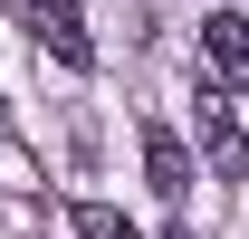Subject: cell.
<instances>
[{"label": "cell", "instance_id": "8992f818", "mask_svg": "<svg viewBox=\"0 0 249 239\" xmlns=\"http://www.w3.org/2000/svg\"><path fill=\"white\" fill-rule=\"evenodd\" d=\"M173 239H192V230H173Z\"/></svg>", "mask_w": 249, "mask_h": 239}, {"label": "cell", "instance_id": "7a4b0ae2", "mask_svg": "<svg viewBox=\"0 0 249 239\" xmlns=\"http://www.w3.org/2000/svg\"><path fill=\"white\" fill-rule=\"evenodd\" d=\"M192 124H201L211 172H220V182H249V134H240V115H230V96H220V86H201V115H192Z\"/></svg>", "mask_w": 249, "mask_h": 239}, {"label": "cell", "instance_id": "277c9868", "mask_svg": "<svg viewBox=\"0 0 249 239\" xmlns=\"http://www.w3.org/2000/svg\"><path fill=\"white\" fill-rule=\"evenodd\" d=\"M201 48H211V67L230 86H249V19L240 10H211V19H201Z\"/></svg>", "mask_w": 249, "mask_h": 239}, {"label": "cell", "instance_id": "5b68a950", "mask_svg": "<svg viewBox=\"0 0 249 239\" xmlns=\"http://www.w3.org/2000/svg\"><path fill=\"white\" fill-rule=\"evenodd\" d=\"M77 239H144V230H134L115 201H77Z\"/></svg>", "mask_w": 249, "mask_h": 239}, {"label": "cell", "instance_id": "6da1fadb", "mask_svg": "<svg viewBox=\"0 0 249 239\" xmlns=\"http://www.w3.org/2000/svg\"><path fill=\"white\" fill-rule=\"evenodd\" d=\"M29 38L58 67H96V38H87V10L77 0H29Z\"/></svg>", "mask_w": 249, "mask_h": 239}, {"label": "cell", "instance_id": "3957f363", "mask_svg": "<svg viewBox=\"0 0 249 239\" xmlns=\"http://www.w3.org/2000/svg\"><path fill=\"white\" fill-rule=\"evenodd\" d=\"M144 182H154L163 201H182V191H192V153H182V134L144 124Z\"/></svg>", "mask_w": 249, "mask_h": 239}]
</instances>
